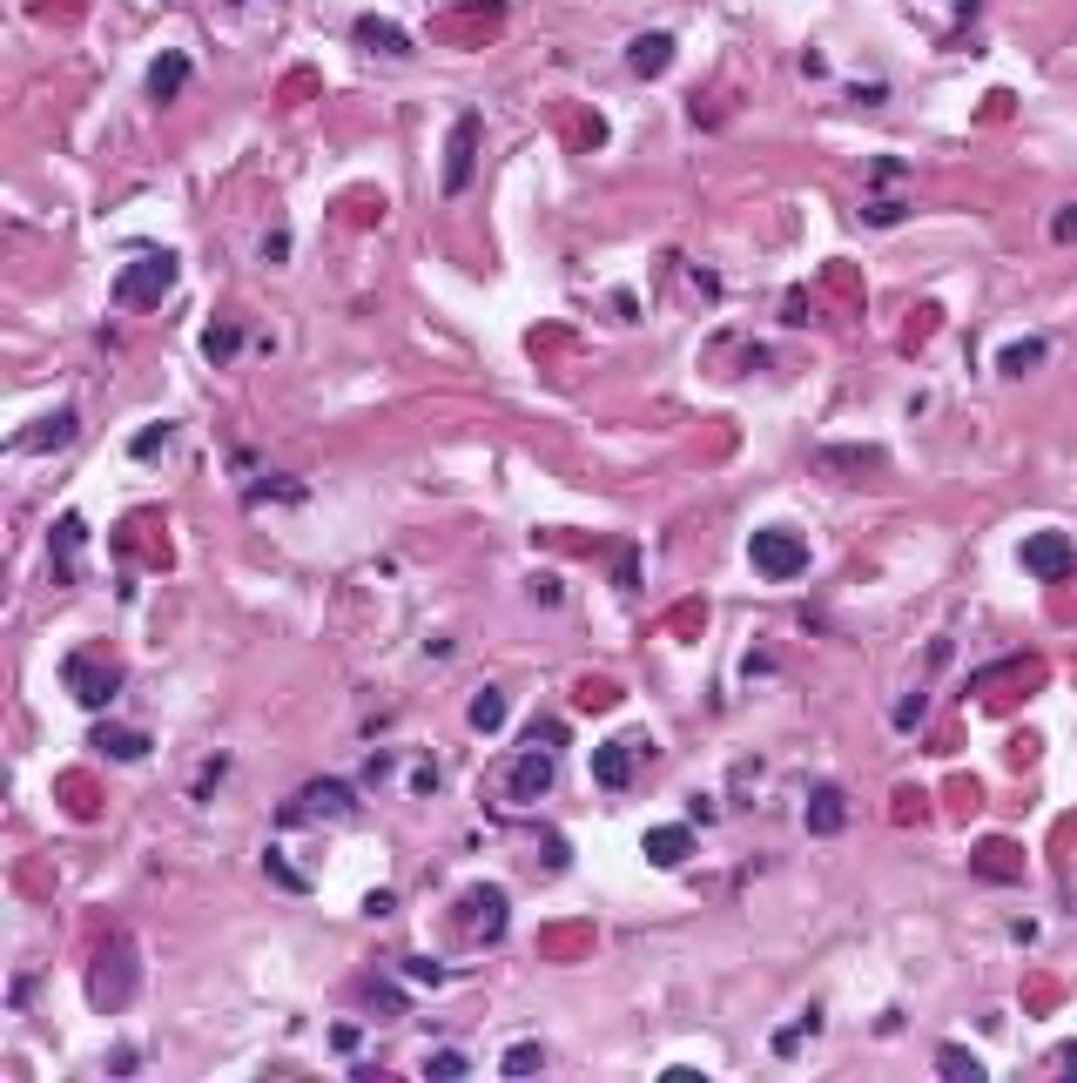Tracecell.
<instances>
[{"label": "cell", "mask_w": 1077, "mask_h": 1083, "mask_svg": "<svg viewBox=\"0 0 1077 1083\" xmlns=\"http://www.w3.org/2000/svg\"><path fill=\"white\" fill-rule=\"evenodd\" d=\"M88 996H95V1009H129V1003H135V942H129L122 929L101 942L95 976H88Z\"/></svg>", "instance_id": "obj_1"}, {"label": "cell", "mask_w": 1077, "mask_h": 1083, "mask_svg": "<svg viewBox=\"0 0 1077 1083\" xmlns=\"http://www.w3.org/2000/svg\"><path fill=\"white\" fill-rule=\"evenodd\" d=\"M747 566L762 572V579H775V585H788V579L808 572V538L788 532V525H762V532L747 538Z\"/></svg>", "instance_id": "obj_2"}, {"label": "cell", "mask_w": 1077, "mask_h": 1083, "mask_svg": "<svg viewBox=\"0 0 1077 1083\" xmlns=\"http://www.w3.org/2000/svg\"><path fill=\"white\" fill-rule=\"evenodd\" d=\"M176 269H182V263H176L169 249H155V256H135V263L122 269V277H115V303H122V310H155L162 297L176 290Z\"/></svg>", "instance_id": "obj_3"}, {"label": "cell", "mask_w": 1077, "mask_h": 1083, "mask_svg": "<svg viewBox=\"0 0 1077 1083\" xmlns=\"http://www.w3.org/2000/svg\"><path fill=\"white\" fill-rule=\"evenodd\" d=\"M62 686L81 700L88 714H101L108 700L122 693V667H115V660H101V654H68V660H62Z\"/></svg>", "instance_id": "obj_4"}, {"label": "cell", "mask_w": 1077, "mask_h": 1083, "mask_svg": "<svg viewBox=\"0 0 1077 1083\" xmlns=\"http://www.w3.org/2000/svg\"><path fill=\"white\" fill-rule=\"evenodd\" d=\"M357 807V794H351V781H310V788H297L290 801H284V828H303V822H344Z\"/></svg>", "instance_id": "obj_5"}, {"label": "cell", "mask_w": 1077, "mask_h": 1083, "mask_svg": "<svg viewBox=\"0 0 1077 1083\" xmlns=\"http://www.w3.org/2000/svg\"><path fill=\"white\" fill-rule=\"evenodd\" d=\"M553 781H559V761H553V734L546 740H525L519 747V761H512V774H506V794L512 801H538V794H553Z\"/></svg>", "instance_id": "obj_6"}, {"label": "cell", "mask_w": 1077, "mask_h": 1083, "mask_svg": "<svg viewBox=\"0 0 1077 1083\" xmlns=\"http://www.w3.org/2000/svg\"><path fill=\"white\" fill-rule=\"evenodd\" d=\"M478 135H485V122L465 108V115L452 122V135H445V196H465V189H471V169H478Z\"/></svg>", "instance_id": "obj_7"}, {"label": "cell", "mask_w": 1077, "mask_h": 1083, "mask_svg": "<svg viewBox=\"0 0 1077 1083\" xmlns=\"http://www.w3.org/2000/svg\"><path fill=\"white\" fill-rule=\"evenodd\" d=\"M458 915H465V936H471V942H499V936H506L512 902H506V889H465Z\"/></svg>", "instance_id": "obj_8"}, {"label": "cell", "mask_w": 1077, "mask_h": 1083, "mask_svg": "<svg viewBox=\"0 0 1077 1083\" xmlns=\"http://www.w3.org/2000/svg\"><path fill=\"white\" fill-rule=\"evenodd\" d=\"M81 546H88L81 512H62V518H54V532H47V566H54V579H62V585L81 579Z\"/></svg>", "instance_id": "obj_9"}, {"label": "cell", "mask_w": 1077, "mask_h": 1083, "mask_svg": "<svg viewBox=\"0 0 1077 1083\" xmlns=\"http://www.w3.org/2000/svg\"><path fill=\"white\" fill-rule=\"evenodd\" d=\"M1023 572H1031V579H1070V572H1077V546H1070L1064 532L1023 538Z\"/></svg>", "instance_id": "obj_10"}, {"label": "cell", "mask_w": 1077, "mask_h": 1083, "mask_svg": "<svg viewBox=\"0 0 1077 1083\" xmlns=\"http://www.w3.org/2000/svg\"><path fill=\"white\" fill-rule=\"evenodd\" d=\"M801 822H808V835H842V828H848V794H842L835 781H815V788H808Z\"/></svg>", "instance_id": "obj_11"}, {"label": "cell", "mask_w": 1077, "mask_h": 1083, "mask_svg": "<svg viewBox=\"0 0 1077 1083\" xmlns=\"http://www.w3.org/2000/svg\"><path fill=\"white\" fill-rule=\"evenodd\" d=\"M351 41L370 47V54H391V62H404V54H411V34L398 21H377V14H357L351 21Z\"/></svg>", "instance_id": "obj_12"}, {"label": "cell", "mask_w": 1077, "mask_h": 1083, "mask_svg": "<svg viewBox=\"0 0 1077 1083\" xmlns=\"http://www.w3.org/2000/svg\"><path fill=\"white\" fill-rule=\"evenodd\" d=\"M592 781H600L607 794L633 788V747H626V740H607V747H592Z\"/></svg>", "instance_id": "obj_13"}, {"label": "cell", "mask_w": 1077, "mask_h": 1083, "mask_svg": "<svg viewBox=\"0 0 1077 1083\" xmlns=\"http://www.w3.org/2000/svg\"><path fill=\"white\" fill-rule=\"evenodd\" d=\"M626 68L646 75V81H660V75L674 68V34H640V41L626 47Z\"/></svg>", "instance_id": "obj_14"}, {"label": "cell", "mask_w": 1077, "mask_h": 1083, "mask_svg": "<svg viewBox=\"0 0 1077 1083\" xmlns=\"http://www.w3.org/2000/svg\"><path fill=\"white\" fill-rule=\"evenodd\" d=\"M646 861H654V869H680V861H687V848H693V835L680 828V822H667V828H646Z\"/></svg>", "instance_id": "obj_15"}, {"label": "cell", "mask_w": 1077, "mask_h": 1083, "mask_svg": "<svg viewBox=\"0 0 1077 1083\" xmlns=\"http://www.w3.org/2000/svg\"><path fill=\"white\" fill-rule=\"evenodd\" d=\"M95 753H108V761H142V753H148V734H142V727L101 721V727H95Z\"/></svg>", "instance_id": "obj_16"}, {"label": "cell", "mask_w": 1077, "mask_h": 1083, "mask_svg": "<svg viewBox=\"0 0 1077 1083\" xmlns=\"http://www.w3.org/2000/svg\"><path fill=\"white\" fill-rule=\"evenodd\" d=\"M189 88V54H162V62L148 68V94L155 101H176Z\"/></svg>", "instance_id": "obj_17"}, {"label": "cell", "mask_w": 1077, "mask_h": 1083, "mask_svg": "<svg viewBox=\"0 0 1077 1083\" xmlns=\"http://www.w3.org/2000/svg\"><path fill=\"white\" fill-rule=\"evenodd\" d=\"M75 431H81V417H75V411H54V417H41V424L27 431V451H54V445H75Z\"/></svg>", "instance_id": "obj_18"}, {"label": "cell", "mask_w": 1077, "mask_h": 1083, "mask_svg": "<svg viewBox=\"0 0 1077 1083\" xmlns=\"http://www.w3.org/2000/svg\"><path fill=\"white\" fill-rule=\"evenodd\" d=\"M465 721H471V734H499V727H506V693H499V686H478L471 707H465Z\"/></svg>", "instance_id": "obj_19"}, {"label": "cell", "mask_w": 1077, "mask_h": 1083, "mask_svg": "<svg viewBox=\"0 0 1077 1083\" xmlns=\"http://www.w3.org/2000/svg\"><path fill=\"white\" fill-rule=\"evenodd\" d=\"M936 1070L956 1076V1083H977V1076H984V1057H969L963 1043H943V1050H936Z\"/></svg>", "instance_id": "obj_20"}, {"label": "cell", "mask_w": 1077, "mask_h": 1083, "mask_svg": "<svg viewBox=\"0 0 1077 1083\" xmlns=\"http://www.w3.org/2000/svg\"><path fill=\"white\" fill-rule=\"evenodd\" d=\"M977 875H984V882H1017L1023 869H1017V855H1010L1003 841H990V848L977 855Z\"/></svg>", "instance_id": "obj_21"}, {"label": "cell", "mask_w": 1077, "mask_h": 1083, "mask_svg": "<svg viewBox=\"0 0 1077 1083\" xmlns=\"http://www.w3.org/2000/svg\"><path fill=\"white\" fill-rule=\"evenodd\" d=\"M243 350V331H236V323H215V331H202V357L209 364H223V357H236Z\"/></svg>", "instance_id": "obj_22"}, {"label": "cell", "mask_w": 1077, "mask_h": 1083, "mask_svg": "<svg viewBox=\"0 0 1077 1083\" xmlns=\"http://www.w3.org/2000/svg\"><path fill=\"white\" fill-rule=\"evenodd\" d=\"M1037 364H1044V344H1037V337H1031V344H1010V350L997 357L1003 377H1023V370H1037Z\"/></svg>", "instance_id": "obj_23"}, {"label": "cell", "mask_w": 1077, "mask_h": 1083, "mask_svg": "<svg viewBox=\"0 0 1077 1083\" xmlns=\"http://www.w3.org/2000/svg\"><path fill=\"white\" fill-rule=\"evenodd\" d=\"M532 1070H546V1050L538 1043H512L506 1063H499V1076H532Z\"/></svg>", "instance_id": "obj_24"}, {"label": "cell", "mask_w": 1077, "mask_h": 1083, "mask_svg": "<svg viewBox=\"0 0 1077 1083\" xmlns=\"http://www.w3.org/2000/svg\"><path fill=\"white\" fill-rule=\"evenodd\" d=\"M424 1076H445L452 1083V1076H471V1063H465V1050H431L424 1057Z\"/></svg>", "instance_id": "obj_25"}, {"label": "cell", "mask_w": 1077, "mask_h": 1083, "mask_svg": "<svg viewBox=\"0 0 1077 1083\" xmlns=\"http://www.w3.org/2000/svg\"><path fill=\"white\" fill-rule=\"evenodd\" d=\"M129 451H135L142 465H148V458H162V451H169V424H148V431H142V438H135Z\"/></svg>", "instance_id": "obj_26"}, {"label": "cell", "mask_w": 1077, "mask_h": 1083, "mask_svg": "<svg viewBox=\"0 0 1077 1083\" xmlns=\"http://www.w3.org/2000/svg\"><path fill=\"white\" fill-rule=\"evenodd\" d=\"M815 1023H822L815 1009H808V1016H795V1030H781V1037H775V1050H781V1057H795V1050H801V1037H815Z\"/></svg>", "instance_id": "obj_27"}, {"label": "cell", "mask_w": 1077, "mask_h": 1083, "mask_svg": "<svg viewBox=\"0 0 1077 1083\" xmlns=\"http://www.w3.org/2000/svg\"><path fill=\"white\" fill-rule=\"evenodd\" d=\"M404 976H411V983H431V990H438V983H445V962H431V956H411V962H404Z\"/></svg>", "instance_id": "obj_28"}, {"label": "cell", "mask_w": 1077, "mask_h": 1083, "mask_svg": "<svg viewBox=\"0 0 1077 1083\" xmlns=\"http://www.w3.org/2000/svg\"><path fill=\"white\" fill-rule=\"evenodd\" d=\"M822 465H848V471H876L882 451H822Z\"/></svg>", "instance_id": "obj_29"}, {"label": "cell", "mask_w": 1077, "mask_h": 1083, "mask_svg": "<svg viewBox=\"0 0 1077 1083\" xmlns=\"http://www.w3.org/2000/svg\"><path fill=\"white\" fill-rule=\"evenodd\" d=\"M862 223H869V230H889V223H902V202H869V209H862Z\"/></svg>", "instance_id": "obj_30"}, {"label": "cell", "mask_w": 1077, "mask_h": 1083, "mask_svg": "<svg viewBox=\"0 0 1077 1083\" xmlns=\"http://www.w3.org/2000/svg\"><path fill=\"white\" fill-rule=\"evenodd\" d=\"M1051 236H1057V243H1070V236H1077V202H1070V209H1057V223H1051Z\"/></svg>", "instance_id": "obj_31"}, {"label": "cell", "mask_w": 1077, "mask_h": 1083, "mask_svg": "<svg viewBox=\"0 0 1077 1083\" xmlns=\"http://www.w3.org/2000/svg\"><path fill=\"white\" fill-rule=\"evenodd\" d=\"M915 721H923V693H909L902 707H896V727H915Z\"/></svg>", "instance_id": "obj_32"}, {"label": "cell", "mask_w": 1077, "mask_h": 1083, "mask_svg": "<svg viewBox=\"0 0 1077 1083\" xmlns=\"http://www.w3.org/2000/svg\"><path fill=\"white\" fill-rule=\"evenodd\" d=\"M284 256H290V236H284V230L263 236V263H284Z\"/></svg>", "instance_id": "obj_33"}, {"label": "cell", "mask_w": 1077, "mask_h": 1083, "mask_svg": "<svg viewBox=\"0 0 1077 1083\" xmlns=\"http://www.w3.org/2000/svg\"><path fill=\"white\" fill-rule=\"evenodd\" d=\"M1057 1063H1064V1070L1077 1076V1043H1064V1050H1057Z\"/></svg>", "instance_id": "obj_34"}]
</instances>
